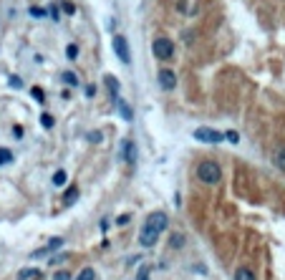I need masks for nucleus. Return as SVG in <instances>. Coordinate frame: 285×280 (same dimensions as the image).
I'll use <instances>...</instances> for the list:
<instances>
[{
  "mask_svg": "<svg viewBox=\"0 0 285 280\" xmlns=\"http://www.w3.org/2000/svg\"><path fill=\"white\" fill-rule=\"evenodd\" d=\"M197 179L205 182V184H217L222 179V167L212 159H205V162L197 164Z\"/></svg>",
  "mask_w": 285,
  "mask_h": 280,
  "instance_id": "obj_1",
  "label": "nucleus"
},
{
  "mask_svg": "<svg viewBox=\"0 0 285 280\" xmlns=\"http://www.w3.org/2000/svg\"><path fill=\"white\" fill-rule=\"evenodd\" d=\"M151 53H154V58H159V61L172 58L174 56V43L167 35H159V38H154V43H151Z\"/></svg>",
  "mask_w": 285,
  "mask_h": 280,
  "instance_id": "obj_2",
  "label": "nucleus"
},
{
  "mask_svg": "<svg viewBox=\"0 0 285 280\" xmlns=\"http://www.w3.org/2000/svg\"><path fill=\"white\" fill-rule=\"evenodd\" d=\"M194 139L205 141V144H220V141H225V134L217 132V129H210V126H200V129H194Z\"/></svg>",
  "mask_w": 285,
  "mask_h": 280,
  "instance_id": "obj_3",
  "label": "nucleus"
},
{
  "mask_svg": "<svg viewBox=\"0 0 285 280\" xmlns=\"http://www.w3.org/2000/svg\"><path fill=\"white\" fill-rule=\"evenodd\" d=\"M167 225H169V217L164 212H151L149 217H146V222H144V227L146 230H151V232H162V230H167Z\"/></svg>",
  "mask_w": 285,
  "mask_h": 280,
  "instance_id": "obj_4",
  "label": "nucleus"
},
{
  "mask_svg": "<svg viewBox=\"0 0 285 280\" xmlns=\"http://www.w3.org/2000/svg\"><path fill=\"white\" fill-rule=\"evenodd\" d=\"M111 46H114V53L119 56V61L131 63V51H129V43H126L124 35H114V38H111Z\"/></svg>",
  "mask_w": 285,
  "mask_h": 280,
  "instance_id": "obj_5",
  "label": "nucleus"
},
{
  "mask_svg": "<svg viewBox=\"0 0 285 280\" xmlns=\"http://www.w3.org/2000/svg\"><path fill=\"white\" fill-rule=\"evenodd\" d=\"M137 157H139V149H137V144L131 141V139L121 141V159H124L126 164H134V162H137Z\"/></svg>",
  "mask_w": 285,
  "mask_h": 280,
  "instance_id": "obj_6",
  "label": "nucleus"
},
{
  "mask_svg": "<svg viewBox=\"0 0 285 280\" xmlns=\"http://www.w3.org/2000/svg\"><path fill=\"white\" fill-rule=\"evenodd\" d=\"M159 86H162L164 91H174V89H177V76H174V71L162 69L159 71Z\"/></svg>",
  "mask_w": 285,
  "mask_h": 280,
  "instance_id": "obj_7",
  "label": "nucleus"
},
{
  "mask_svg": "<svg viewBox=\"0 0 285 280\" xmlns=\"http://www.w3.org/2000/svg\"><path fill=\"white\" fill-rule=\"evenodd\" d=\"M157 240H159V235H157V232H151V230L142 227V235H139V245H142V247H154Z\"/></svg>",
  "mask_w": 285,
  "mask_h": 280,
  "instance_id": "obj_8",
  "label": "nucleus"
},
{
  "mask_svg": "<svg viewBox=\"0 0 285 280\" xmlns=\"http://www.w3.org/2000/svg\"><path fill=\"white\" fill-rule=\"evenodd\" d=\"M104 83H106V89H108V99L116 101V99H119V89H121L119 81H116L114 76H104Z\"/></svg>",
  "mask_w": 285,
  "mask_h": 280,
  "instance_id": "obj_9",
  "label": "nucleus"
},
{
  "mask_svg": "<svg viewBox=\"0 0 285 280\" xmlns=\"http://www.w3.org/2000/svg\"><path fill=\"white\" fill-rule=\"evenodd\" d=\"M114 104H116V111H119V116H121L124 121H131V119H134V111H131V106H129L126 101H121V99H116Z\"/></svg>",
  "mask_w": 285,
  "mask_h": 280,
  "instance_id": "obj_10",
  "label": "nucleus"
},
{
  "mask_svg": "<svg viewBox=\"0 0 285 280\" xmlns=\"http://www.w3.org/2000/svg\"><path fill=\"white\" fill-rule=\"evenodd\" d=\"M76 200H78V187H76V184H71L69 189L63 192V207H71Z\"/></svg>",
  "mask_w": 285,
  "mask_h": 280,
  "instance_id": "obj_11",
  "label": "nucleus"
},
{
  "mask_svg": "<svg viewBox=\"0 0 285 280\" xmlns=\"http://www.w3.org/2000/svg\"><path fill=\"white\" fill-rule=\"evenodd\" d=\"M36 278H40L38 268H23V270L18 273V280H36Z\"/></svg>",
  "mask_w": 285,
  "mask_h": 280,
  "instance_id": "obj_12",
  "label": "nucleus"
},
{
  "mask_svg": "<svg viewBox=\"0 0 285 280\" xmlns=\"http://www.w3.org/2000/svg\"><path fill=\"white\" fill-rule=\"evenodd\" d=\"M273 162H275V167H278L280 172H285V146L275 149V154H273Z\"/></svg>",
  "mask_w": 285,
  "mask_h": 280,
  "instance_id": "obj_13",
  "label": "nucleus"
},
{
  "mask_svg": "<svg viewBox=\"0 0 285 280\" xmlns=\"http://www.w3.org/2000/svg\"><path fill=\"white\" fill-rule=\"evenodd\" d=\"M40 126H43V129H53V126H56V119H53V114L43 111V114H40Z\"/></svg>",
  "mask_w": 285,
  "mask_h": 280,
  "instance_id": "obj_14",
  "label": "nucleus"
},
{
  "mask_svg": "<svg viewBox=\"0 0 285 280\" xmlns=\"http://www.w3.org/2000/svg\"><path fill=\"white\" fill-rule=\"evenodd\" d=\"M61 78H63V83H66V86H78V76H76L73 71H63V73H61Z\"/></svg>",
  "mask_w": 285,
  "mask_h": 280,
  "instance_id": "obj_15",
  "label": "nucleus"
},
{
  "mask_svg": "<svg viewBox=\"0 0 285 280\" xmlns=\"http://www.w3.org/2000/svg\"><path fill=\"white\" fill-rule=\"evenodd\" d=\"M235 280H255V273H252L250 268H240V270L235 273Z\"/></svg>",
  "mask_w": 285,
  "mask_h": 280,
  "instance_id": "obj_16",
  "label": "nucleus"
},
{
  "mask_svg": "<svg viewBox=\"0 0 285 280\" xmlns=\"http://www.w3.org/2000/svg\"><path fill=\"white\" fill-rule=\"evenodd\" d=\"M66 179H69V175H66V169H58L56 175H53V187H63Z\"/></svg>",
  "mask_w": 285,
  "mask_h": 280,
  "instance_id": "obj_17",
  "label": "nucleus"
},
{
  "mask_svg": "<svg viewBox=\"0 0 285 280\" xmlns=\"http://www.w3.org/2000/svg\"><path fill=\"white\" fill-rule=\"evenodd\" d=\"M10 162H13V152H10V149H5V146H0V167L10 164Z\"/></svg>",
  "mask_w": 285,
  "mask_h": 280,
  "instance_id": "obj_18",
  "label": "nucleus"
},
{
  "mask_svg": "<svg viewBox=\"0 0 285 280\" xmlns=\"http://www.w3.org/2000/svg\"><path fill=\"white\" fill-rule=\"evenodd\" d=\"M76 280H96V273H94V268H83L81 273H78V278Z\"/></svg>",
  "mask_w": 285,
  "mask_h": 280,
  "instance_id": "obj_19",
  "label": "nucleus"
},
{
  "mask_svg": "<svg viewBox=\"0 0 285 280\" xmlns=\"http://www.w3.org/2000/svg\"><path fill=\"white\" fill-rule=\"evenodd\" d=\"M66 58H69V61L78 58V46H76V43H69V48H66Z\"/></svg>",
  "mask_w": 285,
  "mask_h": 280,
  "instance_id": "obj_20",
  "label": "nucleus"
},
{
  "mask_svg": "<svg viewBox=\"0 0 285 280\" xmlns=\"http://www.w3.org/2000/svg\"><path fill=\"white\" fill-rule=\"evenodd\" d=\"M31 96H33L38 104H43V101H46V94H43V89H40V86H33V89H31Z\"/></svg>",
  "mask_w": 285,
  "mask_h": 280,
  "instance_id": "obj_21",
  "label": "nucleus"
},
{
  "mask_svg": "<svg viewBox=\"0 0 285 280\" xmlns=\"http://www.w3.org/2000/svg\"><path fill=\"white\" fill-rule=\"evenodd\" d=\"M28 13H31V18H43V15H48V10H46V8H38V5L28 8Z\"/></svg>",
  "mask_w": 285,
  "mask_h": 280,
  "instance_id": "obj_22",
  "label": "nucleus"
},
{
  "mask_svg": "<svg viewBox=\"0 0 285 280\" xmlns=\"http://www.w3.org/2000/svg\"><path fill=\"white\" fill-rule=\"evenodd\" d=\"M225 139H227L230 144H240V134L232 132V129H230V132H225Z\"/></svg>",
  "mask_w": 285,
  "mask_h": 280,
  "instance_id": "obj_23",
  "label": "nucleus"
},
{
  "mask_svg": "<svg viewBox=\"0 0 285 280\" xmlns=\"http://www.w3.org/2000/svg\"><path fill=\"white\" fill-rule=\"evenodd\" d=\"M86 139H89L91 144H99V141L104 139V134H101V132H89V137H86Z\"/></svg>",
  "mask_w": 285,
  "mask_h": 280,
  "instance_id": "obj_24",
  "label": "nucleus"
},
{
  "mask_svg": "<svg viewBox=\"0 0 285 280\" xmlns=\"http://www.w3.org/2000/svg\"><path fill=\"white\" fill-rule=\"evenodd\" d=\"M63 13H69V15H73V13H76V5L71 3V0H63Z\"/></svg>",
  "mask_w": 285,
  "mask_h": 280,
  "instance_id": "obj_25",
  "label": "nucleus"
},
{
  "mask_svg": "<svg viewBox=\"0 0 285 280\" xmlns=\"http://www.w3.org/2000/svg\"><path fill=\"white\" fill-rule=\"evenodd\" d=\"M182 245H184L182 235H172V247H182Z\"/></svg>",
  "mask_w": 285,
  "mask_h": 280,
  "instance_id": "obj_26",
  "label": "nucleus"
},
{
  "mask_svg": "<svg viewBox=\"0 0 285 280\" xmlns=\"http://www.w3.org/2000/svg\"><path fill=\"white\" fill-rule=\"evenodd\" d=\"M53 280H71V273H69V270H58V273L53 275Z\"/></svg>",
  "mask_w": 285,
  "mask_h": 280,
  "instance_id": "obj_27",
  "label": "nucleus"
},
{
  "mask_svg": "<svg viewBox=\"0 0 285 280\" xmlns=\"http://www.w3.org/2000/svg\"><path fill=\"white\" fill-rule=\"evenodd\" d=\"M8 83H10V89H23V81H20L18 76H10V81H8Z\"/></svg>",
  "mask_w": 285,
  "mask_h": 280,
  "instance_id": "obj_28",
  "label": "nucleus"
},
{
  "mask_svg": "<svg viewBox=\"0 0 285 280\" xmlns=\"http://www.w3.org/2000/svg\"><path fill=\"white\" fill-rule=\"evenodd\" d=\"M61 245H63V240H61V238H53L46 247H48V252H51V250H56V247H61Z\"/></svg>",
  "mask_w": 285,
  "mask_h": 280,
  "instance_id": "obj_29",
  "label": "nucleus"
},
{
  "mask_svg": "<svg viewBox=\"0 0 285 280\" xmlns=\"http://www.w3.org/2000/svg\"><path fill=\"white\" fill-rule=\"evenodd\" d=\"M129 220H131V214H119V217H116V225H129Z\"/></svg>",
  "mask_w": 285,
  "mask_h": 280,
  "instance_id": "obj_30",
  "label": "nucleus"
},
{
  "mask_svg": "<svg viewBox=\"0 0 285 280\" xmlns=\"http://www.w3.org/2000/svg\"><path fill=\"white\" fill-rule=\"evenodd\" d=\"M48 13H51V18H53V20H58V18H61V8H58V5H51V8H48Z\"/></svg>",
  "mask_w": 285,
  "mask_h": 280,
  "instance_id": "obj_31",
  "label": "nucleus"
},
{
  "mask_svg": "<svg viewBox=\"0 0 285 280\" xmlns=\"http://www.w3.org/2000/svg\"><path fill=\"white\" fill-rule=\"evenodd\" d=\"M86 96H96V83H89V86H86Z\"/></svg>",
  "mask_w": 285,
  "mask_h": 280,
  "instance_id": "obj_32",
  "label": "nucleus"
},
{
  "mask_svg": "<svg viewBox=\"0 0 285 280\" xmlns=\"http://www.w3.org/2000/svg\"><path fill=\"white\" fill-rule=\"evenodd\" d=\"M13 137H15V139H23V129H20L18 124L13 126Z\"/></svg>",
  "mask_w": 285,
  "mask_h": 280,
  "instance_id": "obj_33",
  "label": "nucleus"
},
{
  "mask_svg": "<svg viewBox=\"0 0 285 280\" xmlns=\"http://www.w3.org/2000/svg\"><path fill=\"white\" fill-rule=\"evenodd\" d=\"M137 280H149V270H146V268H142V270H139V275H137Z\"/></svg>",
  "mask_w": 285,
  "mask_h": 280,
  "instance_id": "obj_34",
  "label": "nucleus"
}]
</instances>
